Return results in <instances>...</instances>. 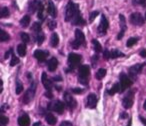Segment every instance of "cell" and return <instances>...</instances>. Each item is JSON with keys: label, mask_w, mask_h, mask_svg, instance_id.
<instances>
[{"label": "cell", "mask_w": 146, "mask_h": 126, "mask_svg": "<svg viewBox=\"0 0 146 126\" xmlns=\"http://www.w3.org/2000/svg\"><path fill=\"white\" fill-rule=\"evenodd\" d=\"M77 12H78V5L75 4L73 1H69L66 6V9H65V21L66 22L72 21Z\"/></svg>", "instance_id": "1"}, {"label": "cell", "mask_w": 146, "mask_h": 126, "mask_svg": "<svg viewBox=\"0 0 146 126\" xmlns=\"http://www.w3.org/2000/svg\"><path fill=\"white\" fill-rule=\"evenodd\" d=\"M90 74V67L88 65H82L79 68V80L80 83H82L83 85H87L88 84V77Z\"/></svg>", "instance_id": "2"}, {"label": "cell", "mask_w": 146, "mask_h": 126, "mask_svg": "<svg viewBox=\"0 0 146 126\" xmlns=\"http://www.w3.org/2000/svg\"><path fill=\"white\" fill-rule=\"evenodd\" d=\"M35 93H36V83L32 82L31 85L29 86V88L26 90L24 96H23V98H22L23 103L28 104L31 100H33V98H34V96H35Z\"/></svg>", "instance_id": "3"}, {"label": "cell", "mask_w": 146, "mask_h": 126, "mask_svg": "<svg viewBox=\"0 0 146 126\" xmlns=\"http://www.w3.org/2000/svg\"><path fill=\"white\" fill-rule=\"evenodd\" d=\"M119 78H120V82H119L120 83V93H122V92H124L127 88H129L130 86L132 85L133 81H132L125 73H123V72L120 73Z\"/></svg>", "instance_id": "4"}, {"label": "cell", "mask_w": 146, "mask_h": 126, "mask_svg": "<svg viewBox=\"0 0 146 126\" xmlns=\"http://www.w3.org/2000/svg\"><path fill=\"white\" fill-rule=\"evenodd\" d=\"M134 94H135V90H130L128 93L124 96L123 101H122V105L125 109H129L132 107L134 103Z\"/></svg>", "instance_id": "5"}, {"label": "cell", "mask_w": 146, "mask_h": 126, "mask_svg": "<svg viewBox=\"0 0 146 126\" xmlns=\"http://www.w3.org/2000/svg\"><path fill=\"white\" fill-rule=\"evenodd\" d=\"M82 57L81 55L76 54V53H70L68 55V64L69 67L71 69H74L77 65H79V63L81 62Z\"/></svg>", "instance_id": "6"}, {"label": "cell", "mask_w": 146, "mask_h": 126, "mask_svg": "<svg viewBox=\"0 0 146 126\" xmlns=\"http://www.w3.org/2000/svg\"><path fill=\"white\" fill-rule=\"evenodd\" d=\"M108 27H109V23H108L107 18H106L105 15H102L101 20H100V23H99V25H98V28H97L98 34H99L100 36L105 35L108 30Z\"/></svg>", "instance_id": "7"}, {"label": "cell", "mask_w": 146, "mask_h": 126, "mask_svg": "<svg viewBox=\"0 0 146 126\" xmlns=\"http://www.w3.org/2000/svg\"><path fill=\"white\" fill-rule=\"evenodd\" d=\"M48 108L50 110H52V111L56 112V113L62 114L63 111H64L65 105L63 102L60 101V100H55V101H53L48 104Z\"/></svg>", "instance_id": "8"}, {"label": "cell", "mask_w": 146, "mask_h": 126, "mask_svg": "<svg viewBox=\"0 0 146 126\" xmlns=\"http://www.w3.org/2000/svg\"><path fill=\"white\" fill-rule=\"evenodd\" d=\"M145 66V63H139V64H135V65L131 66V67L129 68V70H128V72H129V76L131 78H136L137 77V75H139L140 73H141L142 71V68Z\"/></svg>", "instance_id": "9"}, {"label": "cell", "mask_w": 146, "mask_h": 126, "mask_svg": "<svg viewBox=\"0 0 146 126\" xmlns=\"http://www.w3.org/2000/svg\"><path fill=\"white\" fill-rule=\"evenodd\" d=\"M130 22L135 26H142L144 24V18L140 13L134 12L130 15Z\"/></svg>", "instance_id": "10"}, {"label": "cell", "mask_w": 146, "mask_h": 126, "mask_svg": "<svg viewBox=\"0 0 146 126\" xmlns=\"http://www.w3.org/2000/svg\"><path fill=\"white\" fill-rule=\"evenodd\" d=\"M63 98H64L65 104H66V105L68 106L71 110L74 109V108L76 107V105H77V103H76V100L74 99V98H73L72 96L68 93V92H65L64 95H63Z\"/></svg>", "instance_id": "11"}, {"label": "cell", "mask_w": 146, "mask_h": 126, "mask_svg": "<svg viewBox=\"0 0 146 126\" xmlns=\"http://www.w3.org/2000/svg\"><path fill=\"white\" fill-rule=\"evenodd\" d=\"M119 21H120V32L118 33V35H117L118 40L123 38L124 33H125L126 29H127V26H126V19L122 14L119 15Z\"/></svg>", "instance_id": "12"}, {"label": "cell", "mask_w": 146, "mask_h": 126, "mask_svg": "<svg viewBox=\"0 0 146 126\" xmlns=\"http://www.w3.org/2000/svg\"><path fill=\"white\" fill-rule=\"evenodd\" d=\"M97 105V96L95 94L91 93L87 96V100H86V106L88 108H91V109H94Z\"/></svg>", "instance_id": "13"}, {"label": "cell", "mask_w": 146, "mask_h": 126, "mask_svg": "<svg viewBox=\"0 0 146 126\" xmlns=\"http://www.w3.org/2000/svg\"><path fill=\"white\" fill-rule=\"evenodd\" d=\"M72 22L73 25H77V26H83V25L86 24V21L83 19V17H82V14L80 13V11L78 10V12L76 13L75 17L73 18V20L71 21Z\"/></svg>", "instance_id": "14"}, {"label": "cell", "mask_w": 146, "mask_h": 126, "mask_svg": "<svg viewBox=\"0 0 146 126\" xmlns=\"http://www.w3.org/2000/svg\"><path fill=\"white\" fill-rule=\"evenodd\" d=\"M41 81H42V84L45 87V89H46L47 91H51V89H52V81L49 79L48 76H47V74L45 73V72H43L42 73Z\"/></svg>", "instance_id": "15"}, {"label": "cell", "mask_w": 146, "mask_h": 126, "mask_svg": "<svg viewBox=\"0 0 146 126\" xmlns=\"http://www.w3.org/2000/svg\"><path fill=\"white\" fill-rule=\"evenodd\" d=\"M75 41L78 44L81 46V45H85V36H84L83 32H82L80 29H76L75 30Z\"/></svg>", "instance_id": "16"}, {"label": "cell", "mask_w": 146, "mask_h": 126, "mask_svg": "<svg viewBox=\"0 0 146 126\" xmlns=\"http://www.w3.org/2000/svg\"><path fill=\"white\" fill-rule=\"evenodd\" d=\"M48 55H49V52L43 51V50H36L34 52V57L38 61H40V62L45 61V59H46V57L48 56Z\"/></svg>", "instance_id": "17"}, {"label": "cell", "mask_w": 146, "mask_h": 126, "mask_svg": "<svg viewBox=\"0 0 146 126\" xmlns=\"http://www.w3.org/2000/svg\"><path fill=\"white\" fill-rule=\"evenodd\" d=\"M47 67H48V70L50 72L55 71V70L57 69V67H58V60H57L55 57H52V58L48 61V63H47Z\"/></svg>", "instance_id": "18"}, {"label": "cell", "mask_w": 146, "mask_h": 126, "mask_svg": "<svg viewBox=\"0 0 146 126\" xmlns=\"http://www.w3.org/2000/svg\"><path fill=\"white\" fill-rule=\"evenodd\" d=\"M18 125L19 126H29L30 125V118L27 114H23L18 118Z\"/></svg>", "instance_id": "19"}, {"label": "cell", "mask_w": 146, "mask_h": 126, "mask_svg": "<svg viewBox=\"0 0 146 126\" xmlns=\"http://www.w3.org/2000/svg\"><path fill=\"white\" fill-rule=\"evenodd\" d=\"M47 12H48V14L50 15L52 18H55V17L57 16V10H56V7L54 6V3L52 2V1H49L48 3V7H47Z\"/></svg>", "instance_id": "20"}, {"label": "cell", "mask_w": 146, "mask_h": 126, "mask_svg": "<svg viewBox=\"0 0 146 126\" xmlns=\"http://www.w3.org/2000/svg\"><path fill=\"white\" fill-rule=\"evenodd\" d=\"M45 120H46L47 123H48L49 125H51V126L55 125V124H56V122H57V118L55 117L52 113L46 114V115H45Z\"/></svg>", "instance_id": "21"}, {"label": "cell", "mask_w": 146, "mask_h": 126, "mask_svg": "<svg viewBox=\"0 0 146 126\" xmlns=\"http://www.w3.org/2000/svg\"><path fill=\"white\" fill-rule=\"evenodd\" d=\"M17 52H18L19 56L24 57L26 55V45L25 43H21L17 46Z\"/></svg>", "instance_id": "22"}, {"label": "cell", "mask_w": 146, "mask_h": 126, "mask_svg": "<svg viewBox=\"0 0 146 126\" xmlns=\"http://www.w3.org/2000/svg\"><path fill=\"white\" fill-rule=\"evenodd\" d=\"M50 44L52 47H57L59 44V36L57 33H53L50 39Z\"/></svg>", "instance_id": "23"}, {"label": "cell", "mask_w": 146, "mask_h": 126, "mask_svg": "<svg viewBox=\"0 0 146 126\" xmlns=\"http://www.w3.org/2000/svg\"><path fill=\"white\" fill-rule=\"evenodd\" d=\"M118 57H124V53H122L121 51L117 50V49H113V50L110 51V58L115 59Z\"/></svg>", "instance_id": "24"}, {"label": "cell", "mask_w": 146, "mask_h": 126, "mask_svg": "<svg viewBox=\"0 0 146 126\" xmlns=\"http://www.w3.org/2000/svg\"><path fill=\"white\" fill-rule=\"evenodd\" d=\"M107 92L109 95H114L117 92H120V83H115L110 89H108Z\"/></svg>", "instance_id": "25"}, {"label": "cell", "mask_w": 146, "mask_h": 126, "mask_svg": "<svg viewBox=\"0 0 146 126\" xmlns=\"http://www.w3.org/2000/svg\"><path fill=\"white\" fill-rule=\"evenodd\" d=\"M29 24H30V17H29L28 15L23 16L22 19L20 20V25L23 28H26V27L29 26Z\"/></svg>", "instance_id": "26"}, {"label": "cell", "mask_w": 146, "mask_h": 126, "mask_svg": "<svg viewBox=\"0 0 146 126\" xmlns=\"http://www.w3.org/2000/svg\"><path fill=\"white\" fill-rule=\"evenodd\" d=\"M106 69H104V68H100L99 70H98L97 72H96V74H95V77H96V79H98V80H101V79H103L104 77H105V75H106Z\"/></svg>", "instance_id": "27"}, {"label": "cell", "mask_w": 146, "mask_h": 126, "mask_svg": "<svg viewBox=\"0 0 146 126\" xmlns=\"http://www.w3.org/2000/svg\"><path fill=\"white\" fill-rule=\"evenodd\" d=\"M44 40H45V35H44V33H43L42 31H40V32L36 33V41H37V44L41 45Z\"/></svg>", "instance_id": "28"}, {"label": "cell", "mask_w": 146, "mask_h": 126, "mask_svg": "<svg viewBox=\"0 0 146 126\" xmlns=\"http://www.w3.org/2000/svg\"><path fill=\"white\" fill-rule=\"evenodd\" d=\"M92 44H93V48H94V50H95V52H97V53L101 52L102 46L100 45V43L98 42L96 39H93V40H92Z\"/></svg>", "instance_id": "29"}, {"label": "cell", "mask_w": 146, "mask_h": 126, "mask_svg": "<svg viewBox=\"0 0 146 126\" xmlns=\"http://www.w3.org/2000/svg\"><path fill=\"white\" fill-rule=\"evenodd\" d=\"M138 40H139V38H137V37H131V38L128 39L127 42H126V46L132 47L133 45H135L136 43L138 42Z\"/></svg>", "instance_id": "30"}, {"label": "cell", "mask_w": 146, "mask_h": 126, "mask_svg": "<svg viewBox=\"0 0 146 126\" xmlns=\"http://www.w3.org/2000/svg\"><path fill=\"white\" fill-rule=\"evenodd\" d=\"M10 39L9 34L4 30H1V35H0V41L1 42H5V41H8Z\"/></svg>", "instance_id": "31"}, {"label": "cell", "mask_w": 146, "mask_h": 126, "mask_svg": "<svg viewBox=\"0 0 146 126\" xmlns=\"http://www.w3.org/2000/svg\"><path fill=\"white\" fill-rule=\"evenodd\" d=\"M23 91V85L20 82V80L17 79L16 80V88H15V93L16 94H20Z\"/></svg>", "instance_id": "32"}, {"label": "cell", "mask_w": 146, "mask_h": 126, "mask_svg": "<svg viewBox=\"0 0 146 126\" xmlns=\"http://www.w3.org/2000/svg\"><path fill=\"white\" fill-rule=\"evenodd\" d=\"M31 30H32L33 32H35V34H36V33H38V32H40V31H42V30H41V24H40V23H38V22L33 23L32 27H31Z\"/></svg>", "instance_id": "33"}, {"label": "cell", "mask_w": 146, "mask_h": 126, "mask_svg": "<svg viewBox=\"0 0 146 126\" xmlns=\"http://www.w3.org/2000/svg\"><path fill=\"white\" fill-rule=\"evenodd\" d=\"M9 14H10V12H9L8 7H3V8L1 9V11H0V16H1V18L8 17Z\"/></svg>", "instance_id": "34"}, {"label": "cell", "mask_w": 146, "mask_h": 126, "mask_svg": "<svg viewBox=\"0 0 146 126\" xmlns=\"http://www.w3.org/2000/svg\"><path fill=\"white\" fill-rule=\"evenodd\" d=\"M9 122V119L8 117H6L5 115H1L0 116V126H6Z\"/></svg>", "instance_id": "35"}, {"label": "cell", "mask_w": 146, "mask_h": 126, "mask_svg": "<svg viewBox=\"0 0 146 126\" xmlns=\"http://www.w3.org/2000/svg\"><path fill=\"white\" fill-rule=\"evenodd\" d=\"M20 37H21V40L23 41V43H28L29 41H30V37H29V35L25 32H21Z\"/></svg>", "instance_id": "36"}, {"label": "cell", "mask_w": 146, "mask_h": 126, "mask_svg": "<svg viewBox=\"0 0 146 126\" xmlns=\"http://www.w3.org/2000/svg\"><path fill=\"white\" fill-rule=\"evenodd\" d=\"M47 25H48V27H49V29H50V30H53V29L56 28L57 22L54 20V19H50V20L48 21V23H47Z\"/></svg>", "instance_id": "37"}, {"label": "cell", "mask_w": 146, "mask_h": 126, "mask_svg": "<svg viewBox=\"0 0 146 126\" xmlns=\"http://www.w3.org/2000/svg\"><path fill=\"white\" fill-rule=\"evenodd\" d=\"M18 63H19V58L16 57L12 53V57H11V61H10V66H15L16 64H18Z\"/></svg>", "instance_id": "38"}, {"label": "cell", "mask_w": 146, "mask_h": 126, "mask_svg": "<svg viewBox=\"0 0 146 126\" xmlns=\"http://www.w3.org/2000/svg\"><path fill=\"white\" fill-rule=\"evenodd\" d=\"M99 14V11L98 10H94L90 13V17H89V22H93V20L96 18V16Z\"/></svg>", "instance_id": "39"}, {"label": "cell", "mask_w": 146, "mask_h": 126, "mask_svg": "<svg viewBox=\"0 0 146 126\" xmlns=\"http://www.w3.org/2000/svg\"><path fill=\"white\" fill-rule=\"evenodd\" d=\"M132 2L135 5H145V0H132Z\"/></svg>", "instance_id": "40"}, {"label": "cell", "mask_w": 146, "mask_h": 126, "mask_svg": "<svg viewBox=\"0 0 146 126\" xmlns=\"http://www.w3.org/2000/svg\"><path fill=\"white\" fill-rule=\"evenodd\" d=\"M83 91L84 90L82 89V88H73L72 89V92L75 94H81V93H83Z\"/></svg>", "instance_id": "41"}, {"label": "cell", "mask_w": 146, "mask_h": 126, "mask_svg": "<svg viewBox=\"0 0 146 126\" xmlns=\"http://www.w3.org/2000/svg\"><path fill=\"white\" fill-rule=\"evenodd\" d=\"M103 57L106 59V60H108V59H110V51L107 50V49H105L103 52Z\"/></svg>", "instance_id": "42"}, {"label": "cell", "mask_w": 146, "mask_h": 126, "mask_svg": "<svg viewBox=\"0 0 146 126\" xmlns=\"http://www.w3.org/2000/svg\"><path fill=\"white\" fill-rule=\"evenodd\" d=\"M71 46H72L74 49H78V48H79V47H80V45L78 44V43L76 42L75 40H74V41H72V42H71Z\"/></svg>", "instance_id": "43"}, {"label": "cell", "mask_w": 146, "mask_h": 126, "mask_svg": "<svg viewBox=\"0 0 146 126\" xmlns=\"http://www.w3.org/2000/svg\"><path fill=\"white\" fill-rule=\"evenodd\" d=\"M60 126H73V124L71 123L70 121H63L62 123L60 124Z\"/></svg>", "instance_id": "44"}, {"label": "cell", "mask_w": 146, "mask_h": 126, "mask_svg": "<svg viewBox=\"0 0 146 126\" xmlns=\"http://www.w3.org/2000/svg\"><path fill=\"white\" fill-rule=\"evenodd\" d=\"M12 53H13V50H12V49H9V50H8V51H6V53H5L4 58H5V59H7V58L9 57V55L12 54Z\"/></svg>", "instance_id": "45"}, {"label": "cell", "mask_w": 146, "mask_h": 126, "mask_svg": "<svg viewBox=\"0 0 146 126\" xmlns=\"http://www.w3.org/2000/svg\"><path fill=\"white\" fill-rule=\"evenodd\" d=\"M139 54L141 57H146V49H142V50L139 52Z\"/></svg>", "instance_id": "46"}, {"label": "cell", "mask_w": 146, "mask_h": 126, "mask_svg": "<svg viewBox=\"0 0 146 126\" xmlns=\"http://www.w3.org/2000/svg\"><path fill=\"white\" fill-rule=\"evenodd\" d=\"M97 60H98V55H94L93 58H92V64L95 65V61L97 62Z\"/></svg>", "instance_id": "47"}, {"label": "cell", "mask_w": 146, "mask_h": 126, "mask_svg": "<svg viewBox=\"0 0 146 126\" xmlns=\"http://www.w3.org/2000/svg\"><path fill=\"white\" fill-rule=\"evenodd\" d=\"M8 107H9V106L7 105V104H3L2 107H1V112H2V113H3V112L5 111V109H6V108H8Z\"/></svg>", "instance_id": "48"}, {"label": "cell", "mask_w": 146, "mask_h": 126, "mask_svg": "<svg viewBox=\"0 0 146 126\" xmlns=\"http://www.w3.org/2000/svg\"><path fill=\"white\" fill-rule=\"evenodd\" d=\"M139 119L141 120V122L144 124V125H146V118H144V117H142V116H139Z\"/></svg>", "instance_id": "49"}, {"label": "cell", "mask_w": 146, "mask_h": 126, "mask_svg": "<svg viewBox=\"0 0 146 126\" xmlns=\"http://www.w3.org/2000/svg\"><path fill=\"white\" fill-rule=\"evenodd\" d=\"M53 80H56V81H61V80H62V78H61L60 76H54V77H53Z\"/></svg>", "instance_id": "50"}, {"label": "cell", "mask_w": 146, "mask_h": 126, "mask_svg": "<svg viewBox=\"0 0 146 126\" xmlns=\"http://www.w3.org/2000/svg\"><path fill=\"white\" fill-rule=\"evenodd\" d=\"M127 117H128V116H127V114H126L125 112H123V113L120 115V118H127Z\"/></svg>", "instance_id": "51"}, {"label": "cell", "mask_w": 146, "mask_h": 126, "mask_svg": "<svg viewBox=\"0 0 146 126\" xmlns=\"http://www.w3.org/2000/svg\"><path fill=\"white\" fill-rule=\"evenodd\" d=\"M41 125V122L40 121H38V122H35L34 124H33L32 126H40Z\"/></svg>", "instance_id": "52"}, {"label": "cell", "mask_w": 146, "mask_h": 126, "mask_svg": "<svg viewBox=\"0 0 146 126\" xmlns=\"http://www.w3.org/2000/svg\"><path fill=\"white\" fill-rule=\"evenodd\" d=\"M143 108L146 110V100H145V102H144V105H143Z\"/></svg>", "instance_id": "53"}, {"label": "cell", "mask_w": 146, "mask_h": 126, "mask_svg": "<svg viewBox=\"0 0 146 126\" xmlns=\"http://www.w3.org/2000/svg\"><path fill=\"white\" fill-rule=\"evenodd\" d=\"M145 19H146V13H145Z\"/></svg>", "instance_id": "54"}]
</instances>
